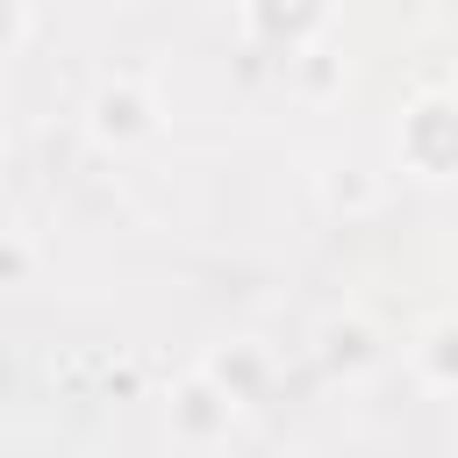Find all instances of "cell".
Segmentation results:
<instances>
[{"instance_id": "obj_2", "label": "cell", "mask_w": 458, "mask_h": 458, "mask_svg": "<svg viewBox=\"0 0 458 458\" xmlns=\"http://www.w3.org/2000/svg\"><path fill=\"white\" fill-rule=\"evenodd\" d=\"M157 129H165V100H157V86H150L143 72H107V79L86 93V136H93L100 150H114V157L157 143Z\"/></svg>"}, {"instance_id": "obj_7", "label": "cell", "mask_w": 458, "mask_h": 458, "mask_svg": "<svg viewBox=\"0 0 458 458\" xmlns=\"http://www.w3.org/2000/svg\"><path fill=\"white\" fill-rule=\"evenodd\" d=\"M408 365L429 394H458V315H429L408 344Z\"/></svg>"}, {"instance_id": "obj_4", "label": "cell", "mask_w": 458, "mask_h": 458, "mask_svg": "<svg viewBox=\"0 0 458 458\" xmlns=\"http://www.w3.org/2000/svg\"><path fill=\"white\" fill-rule=\"evenodd\" d=\"M236 422H243V408H236L200 365H186V372L172 379V394H165V429H172L179 451H222V444L236 437Z\"/></svg>"}, {"instance_id": "obj_1", "label": "cell", "mask_w": 458, "mask_h": 458, "mask_svg": "<svg viewBox=\"0 0 458 458\" xmlns=\"http://www.w3.org/2000/svg\"><path fill=\"white\" fill-rule=\"evenodd\" d=\"M394 165L422 186L458 179V86H422L394 114Z\"/></svg>"}, {"instance_id": "obj_9", "label": "cell", "mask_w": 458, "mask_h": 458, "mask_svg": "<svg viewBox=\"0 0 458 458\" xmlns=\"http://www.w3.org/2000/svg\"><path fill=\"white\" fill-rule=\"evenodd\" d=\"M379 193H386V186H379V172H365V165H329V172H322V208L344 215V222H351V215H372Z\"/></svg>"}, {"instance_id": "obj_11", "label": "cell", "mask_w": 458, "mask_h": 458, "mask_svg": "<svg viewBox=\"0 0 458 458\" xmlns=\"http://www.w3.org/2000/svg\"><path fill=\"white\" fill-rule=\"evenodd\" d=\"M29 36H36V7H21V0H0V57H14Z\"/></svg>"}, {"instance_id": "obj_5", "label": "cell", "mask_w": 458, "mask_h": 458, "mask_svg": "<svg viewBox=\"0 0 458 458\" xmlns=\"http://www.w3.org/2000/svg\"><path fill=\"white\" fill-rule=\"evenodd\" d=\"M379 358H386V336H379V322L365 308H336V315L315 322V365L329 379H365Z\"/></svg>"}, {"instance_id": "obj_10", "label": "cell", "mask_w": 458, "mask_h": 458, "mask_svg": "<svg viewBox=\"0 0 458 458\" xmlns=\"http://www.w3.org/2000/svg\"><path fill=\"white\" fill-rule=\"evenodd\" d=\"M36 279V243L21 229H0V293L7 286H29Z\"/></svg>"}, {"instance_id": "obj_6", "label": "cell", "mask_w": 458, "mask_h": 458, "mask_svg": "<svg viewBox=\"0 0 458 458\" xmlns=\"http://www.w3.org/2000/svg\"><path fill=\"white\" fill-rule=\"evenodd\" d=\"M200 372H208L236 408H250V401L265 394V379H272V358H265V344H250V336H222V344L200 351Z\"/></svg>"}, {"instance_id": "obj_8", "label": "cell", "mask_w": 458, "mask_h": 458, "mask_svg": "<svg viewBox=\"0 0 458 458\" xmlns=\"http://www.w3.org/2000/svg\"><path fill=\"white\" fill-rule=\"evenodd\" d=\"M279 72H286V86H293L301 100H336V93H344V79H351V72H344V57H336V43H315V50L286 57Z\"/></svg>"}, {"instance_id": "obj_3", "label": "cell", "mask_w": 458, "mask_h": 458, "mask_svg": "<svg viewBox=\"0 0 458 458\" xmlns=\"http://www.w3.org/2000/svg\"><path fill=\"white\" fill-rule=\"evenodd\" d=\"M236 36L250 43V57H301L315 43L336 36V7L329 0H243L236 7Z\"/></svg>"}]
</instances>
